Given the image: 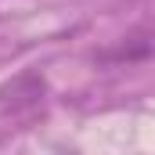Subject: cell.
<instances>
[{
    "instance_id": "1",
    "label": "cell",
    "mask_w": 155,
    "mask_h": 155,
    "mask_svg": "<svg viewBox=\"0 0 155 155\" xmlns=\"http://www.w3.org/2000/svg\"><path fill=\"white\" fill-rule=\"evenodd\" d=\"M94 61H97V65H108V69H130V65L155 61V29H137V33H130V36L116 40L112 47L97 51Z\"/></svg>"
}]
</instances>
